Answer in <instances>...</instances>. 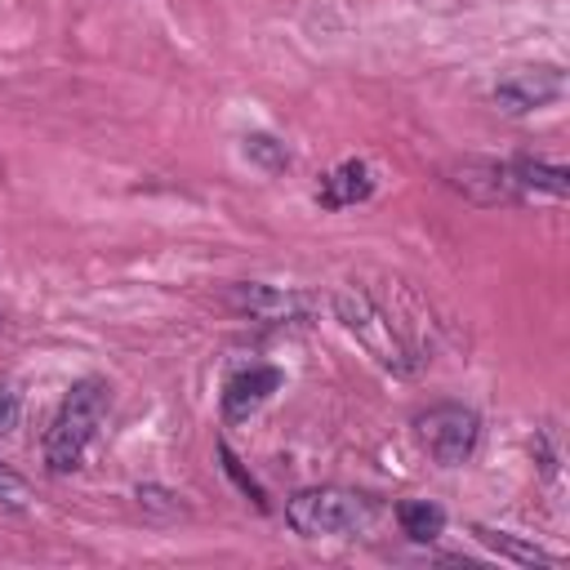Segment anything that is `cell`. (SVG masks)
<instances>
[{
    "label": "cell",
    "mask_w": 570,
    "mask_h": 570,
    "mask_svg": "<svg viewBox=\"0 0 570 570\" xmlns=\"http://www.w3.org/2000/svg\"><path fill=\"white\" fill-rule=\"evenodd\" d=\"M107 405H111L107 379L85 374V379L71 383V392L62 396L53 423H49L45 436H40V459H45V468H49L53 476L80 468L89 441L98 436V428H102V419H107Z\"/></svg>",
    "instance_id": "obj_1"
},
{
    "label": "cell",
    "mask_w": 570,
    "mask_h": 570,
    "mask_svg": "<svg viewBox=\"0 0 570 570\" xmlns=\"http://www.w3.org/2000/svg\"><path fill=\"white\" fill-rule=\"evenodd\" d=\"M285 521L303 539H347L374 521V499L347 485H307L285 499Z\"/></svg>",
    "instance_id": "obj_2"
},
{
    "label": "cell",
    "mask_w": 570,
    "mask_h": 570,
    "mask_svg": "<svg viewBox=\"0 0 570 570\" xmlns=\"http://www.w3.org/2000/svg\"><path fill=\"white\" fill-rule=\"evenodd\" d=\"M334 316H338V325H343L383 370H392V374H410V370H414V352L405 347V338L396 334V325L387 321V312H383L365 289H356V285L338 289V294H334Z\"/></svg>",
    "instance_id": "obj_3"
},
{
    "label": "cell",
    "mask_w": 570,
    "mask_h": 570,
    "mask_svg": "<svg viewBox=\"0 0 570 570\" xmlns=\"http://www.w3.org/2000/svg\"><path fill=\"white\" fill-rule=\"evenodd\" d=\"M414 441L428 450L432 463L459 468L481 445V414L472 405H459V401H436V405L414 414Z\"/></svg>",
    "instance_id": "obj_4"
},
{
    "label": "cell",
    "mask_w": 570,
    "mask_h": 570,
    "mask_svg": "<svg viewBox=\"0 0 570 570\" xmlns=\"http://www.w3.org/2000/svg\"><path fill=\"white\" fill-rule=\"evenodd\" d=\"M561 94H566V71L552 67V62H539V67H508V71L494 80V89H490V98H494V107H499L503 116H530V111H539V107L561 102Z\"/></svg>",
    "instance_id": "obj_5"
},
{
    "label": "cell",
    "mask_w": 570,
    "mask_h": 570,
    "mask_svg": "<svg viewBox=\"0 0 570 570\" xmlns=\"http://www.w3.org/2000/svg\"><path fill=\"white\" fill-rule=\"evenodd\" d=\"M223 303L236 316L263 321V325H289V321H307L312 316V298L298 289H281V285H258V281H232L223 289Z\"/></svg>",
    "instance_id": "obj_6"
},
{
    "label": "cell",
    "mask_w": 570,
    "mask_h": 570,
    "mask_svg": "<svg viewBox=\"0 0 570 570\" xmlns=\"http://www.w3.org/2000/svg\"><path fill=\"white\" fill-rule=\"evenodd\" d=\"M445 174H450V187L463 191V196L476 200V205H517V200H525L512 160L463 156V160H454Z\"/></svg>",
    "instance_id": "obj_7"
},
{
    "label": "cell",
    "mask_w": 570,
    "mask_h": 570,
    "mask_svg": "<svg viewBox=\"0 0 570 570\" xmlns=\"http://www.w3.org/2000/svg\"><path fill=\"white\" fill-rule=\"evenodd\" d=\"M281 383H285V374H281L276 365L236 370V374L223 383V396H218L223 419H227V423H245L249 414H258V410L272 401V392H281Z\"/></svg>",
    "instance_id": "obj_8"
},
{
    "label": "cell",
    "mask_w": 570,
    "mask_h": 570,
    "mask_svg": "<svg viewBox=\"0 0 570 570\" xmlns=\"http://www.w3.org/2000/svg\"><path fill=\"white\" fill-rule=\"evenodd\" d=\"M374 196V169L365 160H343L316 183V205L321 209H347Z\"/></svg>",
    "instance_id": "obj_9"
},
{
    "label": "cell",
    "mask_w": 570,
    "mask_h": 570,
    "mask_svg": "<svg viewBox=\"0 0 570 570\" xmlns=\"http://www.w3.org/2000/svg\"><path fill=\"white\" fill-rule=\"evenodd\" d=\"M476 543H485L490 552H499L503 561H517V566H543V570H557L561 566V552H548L521 534H508V530H494V525H472Z\"/></svg>",
    "instance_id": "obj_10"
},
{
    "label": "cell",
    "mask_w": 570,
    "mask_h": 570,
    "mask_svg": "<svg viewBox=\"0 0 570 570\" xmlns=\"http://www.w3.org/2000/svg\"><path fill=\"white\" fill-rule=\"evenodd\" d=\"M396 525L410 543H432L445 530V508L428 499H401L396 503Z\"/></svg>",
    "instance_id": "obj_11"
},
{
    "label": "cell",
    "mask_w": 570,
    "mask_h": 570,
    "mask_svg": "<svg viewBox=\"0 0 570 570\" xmlns=\"http://www.w3.org/2000/svg\"><path fill=\"white\" fill-rule=\"evenodd\" d=\"M240 151H245V160L258 165L263 174H285V169H289V147H285L281 138H272V134H245V138H240Z\"/></svg>",
    "instance_id": "obj_12"
},
{
    "label": "cell",
    "mask_w": 570,
    "mask_h": 570,
    "mask_svg": "<svg viewBox=\"0 0 570 570\" xmlns=\"http://www.w3.org/2000/svg\"><path fill=\"white\" fill-rule=\"evenodd\" d=\"M214 450H218V459H223V472L236 481V490H240L245 499H254V508H258V512H267V508H272V503H267V490H263V485H258V481L245 472V463L236 459V450H232L223 436H218V445H214Z\"/></svg>",
    "instance_id": "obj_13"
},
{
    "label": "cell",
    "mask_w": 570,
    "mask_h": 570,
    "mask_svg": "<svg viewBox=\"0 0 570 570\" xmlns=\"http://www.w3.org/2000/svg\"><path fill=\"white\" fill-rule=\"evenodd\" d=\"M134 499H138V508H142V512H151V517H160V521H169V517H183V503H178V494H174L169 485H160V481H142V485L134 490Z\"/></svg>",
    "instance_id": "obj_14"
},
{
    "label": "cell",
    "mask_w": 570,
    "mask_h": 570,
    "mask_svg": "<svg viewBox=\"0 0 570 570\" xmlns=\"http://www.w3.org/2000/svg\"><path fill=\"white\" fill-rule=\"evenodd\" d=\"M31 508V485L22 472H13L4 459H0V512H27Z\"/></svg>",
    "instance_id": "obj_15"
},
{
    "label": "cell",
    "mask_w": 570,
    "mask_h": 570,
    "mask_svg": "<svg viewBox=\"0 0 570 570\" xmlns=\"http://www.w3.org/2000/svg\"><path fill=\"white\" fill-rule=\"evenodd\" d=\"M18 419H22V396L9 383H0V436H9L18 428Z\"/></svg>",
    "instance_id": "obj_16"
},
{
    "label": "cell",
    "mask_w": 570,
    "mask_h": 570,
    "mask_svg": "<svg viewBox=\"0 0 570 570\" xmlns=\"http://www.w3.org/2000/svg\"><path fill=\"white\" fill-rule=\"evenodd\" d=\"M0 334H4V316H0Z\"/></svg>",
    "instance_id": "obj_17"
}]
</instances>
